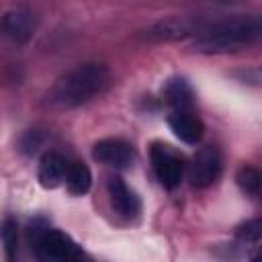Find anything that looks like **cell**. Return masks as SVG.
Returning <instances> with one entry per match:
<instances>
[{
    "mask_svg": "<svg viewBox=\"0 0 262 262\" xmlns=\"http://www.w3.org/2000/svg\"><path fill=\"white\" fill-rule=\"evenodd\" d=\"M66 186L72 194H86L92 186V172L90 168L84 164V162H74L68 166V172H66Z\"/></svg>",
    "mask_w": 262,
    "mask_h": 262,
    "instance_id": "13",
    "label": "cell"
},
{
    "mask_svg": "<svg viewBox=\"0 0 262 262\" xmlns=\"http://www.w3.org/2000/svg\"><path fill=\"white\" fill-rule=\"evenodd\" d=\"M149 160H151L154 174L164 188L172 190L182 182L184 172H186V164H184V158L178 151H174L170 145L160 143V141L151 143Z\"/></svg>",
    "mask_w": 262,
    "mask_h": 262,
    "instance_id": "4",
    "label": "cell"
},
{
    "mask_svg": "<svg viewBox=\"0 0 262 262\" xmlns=\"http://www.w3.org/2000/svg\"><path fill=\"white\" fill-rule=\"evenodd\" d=\"M168 125L172 129V133L188 143V145H196L203 135H205V125L203 121L190 111V108H184V111H174L170 117H168Z\"/></svg>",
    "mask_w": 262,
    "mask_h": 262,
    "instance_id": "9",
    "label": "cell"
},
{
    "mask_svg": "<svg viewBox=\"0 0 262 262\" xmlns=\"http://www.w3.org/2000/svg\"><path fill=\"white\" fill-rule=\"evenodd\" d=\"M106 188H108V199H111V205L115 209V213H119L121 217H135L139 211H141V203H139V196L123 182V178L119 176H111L108 182H106Z\"/></svg>",
    "mask_w": 262,
    "mask_h": 262,
    "instance_id": "10",
    "label": "cell"
},
{
    "mask_svg": "<svg viewBox=\"0 0 262 262\" xmlns=\"http://www.w3.org/2000/svg\"><path fill=\"white\" fill-rule=\"evenodd\" d=\"M31 248L41 260L72 262L84 256L80 246L68 233L53 227H35L31 231Z\"/></svg>",
    "mask_w": 262,
    "mask_h": 262,
    "instance_id": "3",
    "label": "cell"
},
{
    "mask_svg": "<svg viewBox=\"0 0 262 262\" xmlns=\"http://www.w3.org/2000/svg\"><path fill=\"white\" fill-rule=\"evenodd\" d=\"M92 158L100 164H106L111 168L123 170L129 168L135 162V149L129 141L117 139V137H106L94 143L92 147Z\"/></svg>",
    "mask_w": 262,
    "mask_h": 262,
    "instance_id": "7",
    "label": "cell"
},
{
    "mask_svg": "<svg viewBox=\"0 0 262 262\" xmlns=\"http://www.w3.org/2000/svg\"><path fill=\"white\" fill-rule=\"evenodd\" d=\"M0 242L4 246V252H6V258L12 260L18 252V225L12 217H6L0 225Z\"/></svg>",
    "mask_w": 262,
    "mask_h": 262,
    "instance_id": "15",
    "label": "cell"
},
{
    "mask_svg": "<svg viewBox=\"0 0 262 262\" xmlns=\"http://www.w3.org/2000/svg\"><path fill=\"white\" fill-rule=\"evenodd\" d=\"M221 170H223V160L219 149L213 145H207V147H201L194 154L192 162L188 164V180L194 188H207L219 180Z\"/></svg>",
    "mask_w": 262,
    "mask_h": 262,
    "instance_id": "5",
    "label": "cell"
},
{
    "mask_svg": "<svg viewBox=\"0 0 262 262\" xmlns=\"http://www.w3.org/2000/svg\"><path fill=\"white\" fill-rule=\"evenodd\" d=\"M213 2H219V4H233L235 0H213Z\"/></svg>",
    "mask_w": 262,
    "mask_h": 262,
    "instance_id": "18",
    "label": "cell"
},
{
    "mask_svg": "<svg viewBox=\"0 0 262 262\" xmlns=\"http://www.w3.org/2000/svg\"><path fill=\"white\" fill-rule=\"evenodd\" d=\"M111 84V72L104 63L86 61L66 72L45 94V104L51 108H78L100 96Z\"/></svg>",
    "mask_w": 262,
    "mask_h": 262,
    "instance_id": "1",
    "label": "cell"
},
{
    "mask_svg": "<svg viewBox=\"0 0 262 262\" xmlns=\"http://www.w3.org/2000/svg\"><path fill=\"white\" fill-rule=\"evenodd\" d=\"M260 221L258 219H252V221H248V223H244L242 227H237V231H235V235H237V242L242 244V246H246V248H258V244H260Z\"/></svg>",
    "mask_w": 262,
    "mask_h": 262,
    "instance_id": "16",
    "label": "cell"
},
{
    "mask_svg": "<svg viewBox=\"0 0 262 262\" xmlns=\"http://www.w3.org/2000/svg\"><path fill=\"white\" fill-rule=\"evenodd\" d=\"M35 29H37V18L27 8H12L0 16L2 37H6L8 41H12L16 45L29 43L35 35Z\"/></svg>",
    "mask_w": 262,
    "mask_h": 262,
    "instance_id": "6",
    "label": "cell"
},
{
    "mask_svg": "<svg viewBox=\"0 0 262 262\" xmlns=\"http://www.w3.org/2000/svg\"><path fill=\"white\" fill-rule=\"evenodd\" d=\"M164 98L174 111H184L192 108L194 104V92L192 86L184 78H172L164 86Z\"/></svg>",
    "mask_w": 262,
    "mask_h": 262,
    "instance_id": "12",
    "label": "cell"
},
{
    "mask_svg": "<svg viewBox=\"0 0 262 262\" xmlns=\"http://www.w3.org/2000/svg\"><path fill=\"white\" fill-rule=\"evenodd\" d=\"M235 180H237V186L250 194V196H258L260 194V184H262V176L260 172L254 168V166H242L235 174Z\"/></svg>",
    "mask_w": 262,
    "mask_h": 262,
    "instance_id": "14",
    "label": "cell"
},
{
    "mask_svg": "<svg viewBox=\"0 0 262 262\" xmlns=\"http://www.w3.org/2000/svg\"><path fill=\"white\" fill-rule=\"evenodd\" d=\"M260 39L258 16H233L196 31L192 51L196 53H229Z\"/></svg>",
    "mask_w": 262,
    "mask_h": 262,
    "instance_id": "2",
    "label": "cell"
},
{
    "mask_svg": "<svg viewBox=\"0 0 262 262\" xmlns=\"http://www.w3.org/2000/svg\"><path fill=\"white\" fill-rule=\"evenodd\" d=\"M201 27H194L188 20L182 18H168V20H160L151 27H147L143 31V37L147 41H156V43H170V41H180L184 37L196 35Z\"/></svg>",
    "mask_w": 262,
    "mask_h": 262,
    "instance_id": "8",
    "label": "cell"
},
{
    "mask_svg": "<svg viewBox=\"0 0 262 262\" xmlns=\"http://www.w3.org/2000/svg\"><path fill=\"white\" fill-rule=\"evenodd\" d=\"M43 143H45V133L39 129H31L20 139V151L27 156H33L43 147Z\"/></svg>",
    "mask_w": 262,
    "mask_h": 262,
    "instance_id": "17",
    "label": "cell"
},
{
    "mask_svg": "<svg viewBox=\"0 0 262 262\" xmlns=\"http://www.w3.org/2000/svg\"><path fill=\"white\" fill-rule=\"evenodd\" d=\"M68 160L57 154V151H47L41 162H39V172H37V178H39V184L43 188H55L59 186L63 180H66V172H68Z\"/></svg>",
    "mask_w": 262,
    "mask_h": 262,
    "instance_id": "11",
    "label": "cell"
}]
</instances>
